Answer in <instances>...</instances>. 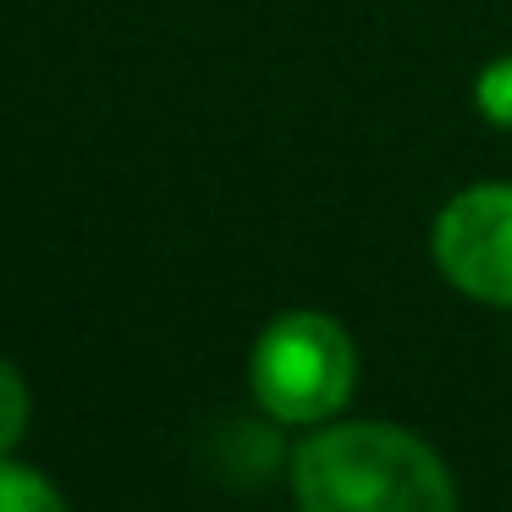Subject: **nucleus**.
Returning <instances> with one entry per match:
<instances>
[{
    "label": "nucleus",
    "instance_id": "nucleus-1",
    "mask_svg": "<svg viewBox=\"0 0 512 512\" xmlns=\"http://www.w3.org/2000/svg\"><path fill=\"white\" fill-rule=\"evenodd\" d=\"M298 512H457L446 463L397 424H325L292 452Z\"/></svg>",
    "mask_w": 512,
    "mask_h": 512
},
{
    "label": "nucleus",
    "instance_id": "nucleus-2",
    "mask_svg": "<svg viewBox=\"0 0 512 512\" xmlns=\"http://www.w3.org/2000/svg\"><path fill=\"white\" fill-rule=\"evenodd\" d=\"M248 386L276 424H325L353 402L358 347L320 309L276 314L248 353Z\"/></svg>",
    "mask_w": 512,
    "mask_h": 512
},
{
    "label": "nucleus",
    "instance_id": "nucleus-3",
    "mask_svg": "<svg viewBox=\"0 0 512 512\" xmlns=\"http://www.w3.org/2000/svg\"><path fill=\"white\" fill-rule=\"evenodd\" d=\"M430 248L457 292L512 309V182L463 188L435 215Z\"/></svg>",
    "mask_w": 512,
    "mask_h": 512
},
{
    "label": "nucleus",
    "instance_id": "nucleus-4",
    "mask_svg": "<svg viewBox=\"0 0 512 512\" xmlns=\"http://www.w3.org/2000/svg\"><path fill=\"white\" fill-rule=\"evenodd\" d=\"M0 512H67V501L39 468L0 457Z\"/></svg>",
    "mask_w": 512,
    "mask_h": 512
},
{
    "label": "nucleus",
    "instance_id": "nucleus-5",
    "mask_svg": "<svg viewBox=\"0 0 512 512\" xmlns=\"http://www.w3.org/2000/svg\"><path fill=\"white\" fill-rule=\"evenodd\" d=\"M28 435V386L6 358H0V457Z\"/></svg>",
    "mask_w": 512,
    "mask_h": 512
},
{
    "label": "nucleus",
    "instance_id": "nucleus-6",
    "mask_svg": "<svg viewBox=\"0 0 512 512\" xmlns=\"http://www.w3.org/2000/svg\"><path fill=\"white\" fill-rule=\"evenodd\" d=\"M474 105H479V116H485V122L512 127V56L490 61V67L479 72V83H474Z\"/></svg>",
    "mask_w": 512,
    "mask_h": 512
}]
</instances>
